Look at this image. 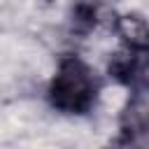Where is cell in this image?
I'll return each mask as SVG.
<instances>
[{"mask_svg": "<svg viewBox=\"0 0 149 149\" xmlns=\"http://www.w3.org/2000/svg\"><path fill=\"white\" fill-rule=\"evenodd\" d=\"M112 30L121 37L126 49H149V23L140 14H123L114 19Z\"/></svg>", "mask_w": 149, "mask_h": 149, "instance_id": "cell-3", "label": "cell"}, {"mask_svg": "<svg viewBox=\"0 0 149 149\" xmlns=\"http://www.w3.org/2000/svg\"><path fill=\"white\" fill-rule=\"evenodd\" d=\"M114 149H144V144L140 140H123V137H119Z\"/></svg>", "mask_w": 149, "mask_h": 149, "instance_id": "cell-5", "label": "cell"}, {"mask_svg": "<svg viewBox=\"0 0 149 149\" xmlns=\"http://www.w3.org/2000/svg\"><path fill=\"white\" fill-rule=\"evenodd\" d=\"M109 74L133 91V95L149 93V49H121L109 61Z\"/></svg>", "mask_w": 149, "mask_h": 149, "instance_id": "cell-2", "label": "cell"}, {"mask_svg": "<svg viewBox=\"0 0 149 149\" xmlns=\"http://www.w3.org/2000/svg\"><path fill=\"white\" fill-rule=\"evenodd\" d=\"M114 19L116 14L112 12H102V7L93 5V2H79L74 9H72V16H70V23H72V30L79 33V35H86L91 30H95L100 23H107L109 28L114 26Z\"/></svg>", "mask_w": 149, "mask_h": 149, "instance_id": "cell-4", "label": "cell"}, {"mask_svg": "<svg viewBox=\"0 0 149 149\" xmlns=\"http://www.w3.org/2000/svg\"><path fill=\"white\" fill-rule=\"evenodd\" d=\"M100 88L102 84L98 72L84 58L65 54L47 86V100L61 114L84 116L95 107Z\"/></svg>", "mask_w": 149, "mask_h": 149, "instance_id": "cell-1", "label": "cell"}]
</instances>
